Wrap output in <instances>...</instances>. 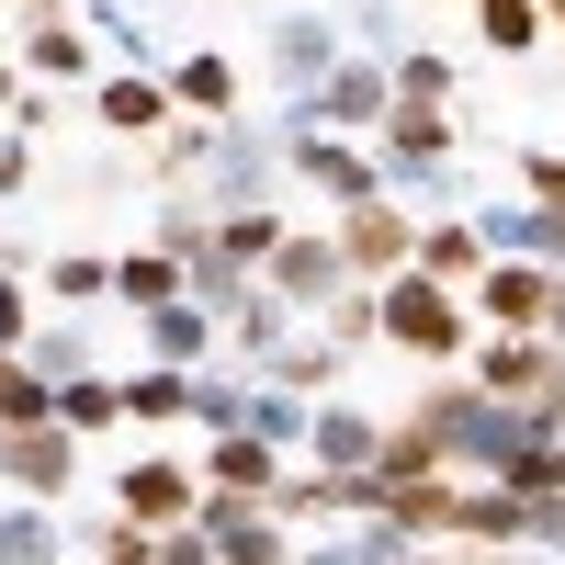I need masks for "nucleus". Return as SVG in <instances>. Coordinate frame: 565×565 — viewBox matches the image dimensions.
I'll use <instances>...</instances> for the list:
<instances>
[{
    "instance_id": "nucleus-1",
    "label": "nucleus",
    "mask_w": 565,
    "mask_h": 565,
    "mask_svg": "<svg viewBox=\"0 0 565 565\" xmlns=\"http://www.w3.org/2000/svg\"><path fill=\"white\" fill-rule=\"evenodd\" d=\"M476 396H498L532 441H565V351L554 340H476Z\"/></svg>"
},
{
    "instance_id": "nucleus-2",
    "label": "nucleus",
    "mask_w": 565,
    "mask_h": 565,
    "mask_svg": "<svg viewBox=\"0 0 565 565\" xmlns=\"http://www.w3.org/2000/svg\"><path fill=\"white\" fill-rule=\"evenodd\" d=\"M340 57H351L340 12H282V23L260 34V68H271V90H282V125H317V90L340 79Z\"/></svg>"
},
{
    "instance_id": "nucleus-3",
    "label": "nucleus",
    "mask_w": 565,
    "mask_h": 565,
    "mask_svg": "<svg viewBox=\"0 0 565 565\" xmlns=\"http://www.w3.org/2000/svg\"><path fill=\"white\" fill-rule=\"evenodd\" d=\"M373 306H385V351H407V362H463L476 351V306L452 282H430V271H396Z\"/></svg>"
},
{
    "instance_id": "nucleus-4",
    "label": "nucleus",
    "mask_w": 565,
    "mask_h": 565,
    "mask_svg": "<svg viewBox=\"0 0 565 565\" xmlns=\"http://www.w3.org/2000/svg\"><path fill=\"white\" fill-rule=\"evenodd\" d=\"M271 148H282V170H295L306 193H328V204H340V215H351V204H373V193H385V159H373L362 136H328V125H282Z\"/></svg>"
},
{
    "instance_id": "nucleus-5",
    "label": "nucleus",
    "mask_w": 565,
    "mask_h": 565,
    "mask_svg": "<svg viewBox=\"0 0 565 565\" xmlns=\"http://www.w3.org/2000/svg\"><path fill=\"white\" fill-rule=\"evenodd\" d=\"M114 521L136 532H181V521H204V476L181 452H136L125 476H114Z\"/></svg>"
},
{
    "instance_id": "nucleus-6",
    "label": "nucleus",
    "mask_w": 565,
    "mask_h": 565,
    "mask_svg": "<svg viewBox=\"0 0 565 565\" xmlns=\"http://www.w3.org/2000/svg\"><path fill=\"white\" fill-rule=\"evenodd\" d=\"M260 282H271L282 306H295V328H306V317H328V306L351 295V260H340V226H295V238L271 249V271H260Z\"/></svg>"
},
{
    "instance_id": "nucleus-7",
    "label": "nucleus",
    "mask_w": 565,
    "mask_h": 565,
    "mask_svg": "<svg viewBox=\"0 0 565 565\" xmlns=\"http://www.w3.org/2000/svg\"><path fill=\"white\" fill-rule=\"evenodd\" d=\"M340 260H351V282H373V295H385L396 271H418V215H407L396 193L351 204V215H340Z\"/></svg>"
},
{
    "instance_id": "nucleus-8",
    "label": "nucleus",
    "mask_w": 565,
    "mask_h": 565,
    "mask_svg": "<svg viewBox=\"0 0 565 565\" xmlns=\"http://www.w3.org/2000/svg\"><path fill=\"white\" fill-rule=\"evenodd\" d=\"M554 282L565 271H532V260H487V282L463 306L487 317V340H543V317H554Z\"/></svg>"
},
{
    "instance_id": "nucleus-9",
    "label": "nucleus",
    "mask_w": 565,
    "mask_h": 565,
    "mask_svg": "<svg viewBox=\"0 0 565 565\" xmlns=\"http://www.w3.org/2000/svg\"><path fill=\"white\" fill-rule=\"evenodd\" d=\"M204 498H226V509H271L282 498V476H295V452H271V441H249V430H226V441H204Z\"/></svg>"
},
{
    "instance_id": "nucleus-10",
    "label": "nucleus",
    "mask_w": 565,
    "mask_h": 565,
    "mask_svg": "<svg viewBox=\"0 0 565 565\" xmlns=\"http://www.w3.org/2000/svg\"><path fill=\"white\" fill-rule=\"evenodd\" d=\"M385 114H396V57H340V79L317 90V125L328 136H385Z\"/></svg>"
},
{
    "instance_id": "nucleus-11",
    "label": "nucleus",
    "mask_w": 565,
    "mask_h": 565,
    "mask_svg": "<svg viewBox=\"0 0 565 565\" xmlns=\"http://www.w3.org/2000/svg\"><path fill=\"white\" fill-rule=\"evenodd\" d=\"M0 487H12V498H68L79 487V441L57 430V418H45V430H0Z\"/></svg>"
},
{
    "instance_id": "nucleus-12",
    "label": "nucleus",
    "mask_w": 565,
    "mask_h": 565,
    "mask_svg": "<svg viewBox=\"0 0 565 565\" xmlns=\"http://www.w3.org/2000/svg\"><path fill=\"white\" fill-rule=\"evenodd\" d=\"M373 452H385V407L328 396V407L306 418V463H317V476H373Z\"/></svg>"
},
{
    "instance_id": "nucleus-13",
    "label": "nucleus",
    "mask_w": 565,
    "mask_h": 565,
    "mask_svg": "<svg viewBox=\"0 0 565 565\" xmlns=\"http://www.w3.org/2000/svg\"><path fill=\"white\" fill-rule=\"evenodd\" d=\"M487 260H532V271H565V204H487Z\"/></svg>"
},
{
    "instance_id": "nucleus-14",
    "label": "nucleus",
    "mask_w": 565,
    "mask_h": 565,
    "mask_svg": "<svg viewBox=\"0 0 565 565\" xmlns=\"http://www.w3.org/2000/svg\"><path fill=\"white\" fill-rule=\"evenodd\" d=\"M340 373H351V351L328 340V328H295V340H282V351L260 362V385H271V396H306V407H328V396H340Z\"/></svg>"
},
{
    "instance_id": "nucleus-15",
    "label": "nucleus",
    "mask_w": 565,
    "mask_h": 565,
    "mask_svg": "<svg viewBox=\"0 0 565 565\" xmlns=\"http://www.w3.org/2000/svg\"><path fill=\"white\" fill-rule=\"evenodd\" d=\"M418 271L452 282V295H476L487 282V226L476 215H418Z\"/></svg>"
},
{
    "instance_id": "nucleus-16",
    "label": "nucleus",
    "mask_w": 565,
    "mask_h": 565,
    "mask_svg": "<svg viewBox=\"0 0 565 565\" xmlns=\"http://www.w3.org/2000/svg\"><path fill=\"white\" fill-rule=\"evenodd\" d=\"M181 103H170V79L148 68H103V136H170Z\"/></svg>"
},
{
    "instance_id": "nucleus-17",
    "label": "nucleus",
    "mask_w": 565,
    "mask_h": 565,
    "mask_svg": "<svg viewBox=\"0 0 565 565\" xmlns=\"http://www.w3.org/2000/svg\"><path fill=\"white\" fill-rule=\"evenodd\" d=\"M452 543H463V554H521V543H532V498H509V487H463Z\"/></svg>"
},
{
    "instance_id": "nucleus-18",
    "label": "nucleus",
    "mask_w": 565,
    "mask_h": 565,
    "mask_svg": "<svg viewBox=\"0 0 565 565\" xmlns=\"http://www.w3.org/2000/svg\"><path fill=\"white\" fill-rule=\"evenodd\" d=\"M385 521H396V543H452V521H463V476L385 487Z\"/></svg>"
},
{
    "instance_id": "nucleus-19",
    "label": "nucleus",
    "mask_w": 565,
    "mask_h": 565,
    "mask_svg": "<svg viewBox=\"0 0 565 565\" xmlns=\"http://www.w3.org/2000/svg\"><path fill=\"white\" fill-rule=\"evenodd\" d=\"M136 328H148V362H159V373H204V362H215V317H204L193 295L159 306V317H136Z\"/></svg>"
},
{
    "instance_id": "nucleus-20",
    "label": "nucleus",
    "mask_w": 565,
    "mask_h": 565,
    "mask_svg": "<svg viewBox=\"0 0 565 565\" xmlns=\"http://www.w3.org/2000/svg\"><path fill=\"white\" fill-rule=\"evenodd\" d=\"M170 103L193 114V125H238V68H226L215 45H193V57L170 68Z\"/></svg>"
},
{
    "instance_id": "nucleus-21",
    "label": "nucleus",
    "mask_w": 565,
    "mask_h": 565,
    "mask_svg": "<svg viewBox=\"0 0 565 565\" xmlns=\"http://www.w3.org/2000/svg\"><path fill=\"white\" fill-rule=\"evenodd\" d=\"M23 362L45 373V385H90V373H103V340H90V317H45L23 340Z\"/></svg>"
},
{
    "instance_id": "nucleus-22",
    "label": "nucleus",
    "mask_w": 565,
    "mask_h": 565,
    "mask_svg": "<svg viewBox=\"0 0 565 565\" xmlns=\"http://www.w3.org/2000/svg\"><path fill=\"white\" fill-rule=\"evenodd\" d=\"M114 407L136 418V430H170V418H193V373H159V362H136V373H114Z\"/></svg>"
},
{
    "instance_id": "nucleus-23",
    "label": "nucleus",
    "mask_w": 565,
    "mask_h": 565,
    "mask_svg": "<svg viewBox=\"0 0 565 565\" xmlns=\"http://www.w3.org/2000/svg\"><path fill=\"white\" fill-rule=\"evenodd\" d=\"M114 306H125V317L181 306V260H170V249H114Z\"/></svg>"
},
{
    "instance_id": "nucleus-24",
    "label": "nucleus",
    "mask_w": 565,
    "mask_h": 565,
    "mask_svg": "<svg viewBox=\"0 0 565 565\" xmlns=\"http://www.w3.org/2000/svg\"><path fill=\"white\" fill-rule=\"evenodd\" d=\"M0 565H68V521L34 509V498H12L0 509Z\"/></svg>"
},
{
    "instance_id": "nucleus-25",
    "label": "nucleus",
    "mask_w": 565,
    "mask_h": 565,
    "mask_svg": "<svg viewBox=\"0 0 565 565\" xmlns=\"http://www.w3.org/2000/svg\"><path fill=\"white\" fill-rule=\"evenodd\" d=\"M23 68H34V79H90V68H103V45L57 12V23H23Z\"/></svg>"
},
{
    "instance_id": "nucleus-26",
    "label": "nucleus",
    "mask_w": 565,
    "mask_h": 565,
    "mask_svg": "<svg viewBox=\"0 0 565 565\" xmlns=\"http://www.w3.org/2000/svg\"><path fill=\"white\" fill-rule=\"evenodd\" d=\"M226 340H238V362L260 373V362H271L282 340H295V306H282L271 282H249V295H238V317H226Z\"/></svg>"
},
{
    "instance_id": "nucleus-27",
    "label": "nucleus",
    "mask_w": 565,
    "mask_h": 565,
    "mask_svg": "<svg viewBox=\"0 0 565 565\" xmlns=\"http://www.w3.org/2000/svg\"><path fill=\"white\" fill-rule=\"evenodd\" d=\"M418 476H452V452L418 430V418H385V452H373V487H418Z\"/></svg>"
},
{
    "instance_id": "nucleus-28",
    "label": "nucleus",
    "mask_w": 565,
    "mask_h": 565,
    "mask_svg": "<svg viewBox=\"0 0 565 565\" xmlns=\"http://www.w3.org/2000/svg\"><path fill=\"white\" fill-rule=\"evenodd\" d=\"M215 565H295V521H271V509L215 521Z\"/></svg>"
},
{
    "instance_id": "nucleus-29",
    "label": "nucleus",
    "mask_w": 565,
    "mask_h": 565,
    "mask_svg": "<svg viewBox=\"0 0 565 565\" xmlns=\"http://www.w3.org/2000/svg\"><path fill=\"white\" fill-rule=\"evenodd\" d=\"M295 238L271 204H249V215H215V260H238V271H271V249Z\"/></svg>"
},
{
    "instance_id": "nucleus-30",
    "label": "nucleus",
    "mask_w": 565,
    "mask_h": 565,
    "mask_svg": "<svg viewBox=\"0 0 565 565\" xmlns=\"http://www.w3.org/2000/svg\"><path fill=\"white\" fill-rule=\"evenodd\" d=\"M45 418H57V385L23 351H0V430H45Z\"/></svg>"
},
{
    "instance_id": "nucleus-31",
    "label": "nucleus",
    "mask_w": 565,
    "mask_h": 565,
    "mask_svg": "<svg viewBox=\"0 0 565 565\" xmlns=\"http://www.w3.org/2000/svg\"><path fill=\"white\" fill-rule=\"evenodd\" d=\"M476 45L487 57H532L543 45V0H476Z\"/></svg>"
},
{
    "instance_id": "nucleus-32",
    "label": "nucleus",
    "mask_w": 565,
    "mask_h": 565,
    "mask_svg": "<svg viewBox=\"0 0 565 565\" xmlns=\"http://www.w3.org/2000/svg\"><path fill=\"white\" fill-rule=\"evenodd\" d=\"M45 295L57 306H114V249H57L45 260Z\"/></svg>"
},
{
    "instance_id": "nucleus-33",
    "label": "nucleus",
    "mask_w": 565,
    "mask_h": 565,
    "mask_svg": "<svg viewBox=\"0 0 565 565\" xmlns=\"http://www.w3.org/2000/svg\"><path fill=\"white\" fill-rule=\"evenodd\" d=\"M148 249H170V260L215 249V204H204V193H170V204H159V226H148Z\"/></svg>"
},
{
    "instance_id": "nucleus-34",
    "label": "nucleus",
    "mask_w": 565,
    "mask_h": 565,
    "mask_svg": "<svg viewBox=\"0 0 565 565\" xmlns=\"http://www.w3.org/2000/svg\"><path fill=\"white\" fill-rule=\"evenodd\" d=\"M114 418H125V407H114V373H90V385H57V430H68V441H103Z\"/></svg>"
},
{
    "instance_id": "nucleus-35",
    "label": "nucleus",
    "mask_w": 565,
    "mask_h": 565,
    "mask_svg": "<svg viewBox=\"0 0 565 565\" xmlns=\"http://www.w3.org/2000/svg\"><path fill=\"white\" fill-rule=\"evenodd\" d=\"M306 396H271V385H249V441H271V452H306Z\"/></svg>"
},
{
    "instance_id": "nucleus-36",
    "label": "nucleus",
    "mask_w": 565,
    "mask_h": 565,
    "mask_svg": "<svg viewBox=\"0 0 565 565\" xmlns=\"http://www.w3.org/2000/svg\"><path fill=\"white\" fill-rule=\"evenodd\" d=\"M452 79H463L452 57H430V45H396V103H441V114H452Z\"/></svg>"
},
{
    "instance_id": "nucleus-37",
    "label": "nucleus",
    "mask_w": 565,
    "mask_h": 565,
    "mask_svg": "<svg viewBox=\"0 0 565 565\" xmlns=\"http://www.w3.org/2000/svg\"><path fill=\"white\" fill-rule=\"evenodd\" d=\"M193 418H204V441L249 430V385H238V373H193Z\"/></svg>"
},
{
    "instance_id": "nucleus-38",
    "label": "nucleus",
    "mask_w": 565,
    "mask_h": 565,
    "mask_svg": "<svg viewBox=\"0 0 565 565\" xmlns=\"http://www.w3.org/2000/svg\"><path fill=\"white\" fill-rule=\"evenodd\" d=\"M90 45H103L114 68H148V57H159V45H148V23H136V12H114V0H103V23H90Z\"/></svg>"
},
{
    "instance_id": "nucleus-39",
    "label": "nucleus",
    "mask_w": 565,
    "mask_h": 565,
    "mask_svg": "<svg viewBox=\"0 0 565 565\" xmlns=\"http://www.w3.org/2000/svg\"><path fill=\"white\" fill-rule=\"evenodd\" d=\"M521 204H565V148H532L521 159Z\"/></svg>"
},
{
    "instance_id": "nucleus-40",
    "label": "nucleus",
    "mask_w": 565,
    "mask_h": 565,
    "mask_svg": "<svg viewBox=\"0 0 565 565\" xmlns=\"http://www.w3.org/2000/svg\"><path fill=\"white\" fill-rule=\"evenodd\" d=\"M159 565H215V532H204V521H181V532H159Z\"/></svg>"
},
{
    "instance_id": "nucleus-41",
    "label": "nucleus",
    "mask_w": 565,
    "mask_h": 565,
    "mask_svg": "<svg viewBox=\"0 0 565 565\" xmlns=\"http://www.w3.org/2000/svg\"><path fill=\"white\" fill-rule=\"evenodd\" d=\"M532 554L565 565V498H532Z\"/></svg>"
},
{
    "instance_id": "nucleus-42",
    "label": "nucleus",
    "mask_w": 565,
    "mask_h": 565,
    "mask_svg": "<svg viewBox=\"0 0 565 565\" xmlns=\"http://www.w3.org/2000/svg\"><path fill=\"white\" fill-rule=\"evenodd\" d=\"M23 181H34V136L0 125V193H23Z\"/></svg>"
},
{
    "instance_id": "nucleus-43",
    "label": "nucleus",
    "mask_w": 565,
    "mask_h": 565,
    "mask_svg": "<svg viewBox=\"0 0 565 565\" xmlns=\"http://www.w3.org/2000/svg\"><path fill=\"white\" fill-rule=\"evenodd\" d=\"M12 103H23V68H12V57H0V125H12Z\"/></svg>"
},
{
    "instance_id": "nucleus-44",
    "label": "nucleus",
    "mask_w": 565,
    "mask_h": 565,
    "mask_svg": "<svg viewBox=\"0 0 565 565\" xmlns=\"http://www.w3.org/2000/svg\"><path fill=\"white\" fill-rule=\"evenodd\" d=\"M543 340H554V351H565V282H554V317H543Z\"/></svg>"
},
{
    "instance_id": "nucleus-45",
    "label": "nucleus",
    "mask_w": 565,
    "mask_h": 565,
    "mask_svg": "<svg viewBox=\"0 0 565 565\" xmlns=\"http://www.w3.org/2000/svg\"><path fill=\"white\" fill-rule=\"evenodd\" d=\"M476 565H554V554H532V543H521V554H476Z\"/></svg>"
},
{
    "instance_id": "nucleus-46",
    "label": "nucleus",
    "mask_w": 565,
    "mask_h": 565,
    "mask_svg": "<svg viewBox=\"0 0 565 565\" xmlns=\"http://www.w3.org/2000/svg\"><path fill=\"white\" fill-rule=\"evenodd\" d=\"M57 12H68V0H23V23H57Z\"/></svg>"
},
{
    "instance_id": "nucleus-47",
    "label": "nucleus",
    "mask_w": 565,
    "mask_h": 565,
    "mask_svg": "<svg viewBox=\"0 0 565 565\" xmlns=\"http://www.w3.org/2000/svg\"><path fill=\"white\" fill-rule=\"evenodd\" d=\"M543 23H554V34H565V0H543Z\"/></svg>"
}]
</instances>
